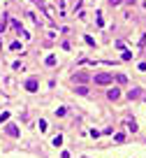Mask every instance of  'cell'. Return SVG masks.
Here are the masks:
<instances>
[{"mask_svg": "<svg viewBox=\"0 0 146 158\" xmlns=\"http://www.w3.org/2000/svg\"><path fill=\"white\" fill-rule=\"evenodd\" d=\"M111 81H114L111 74H95V84H100V86H107V84H111Z\"/></svg>", "mask_w": 146, "mask_h": 158, "instance_id": "1", "label": "cell"}, {"mask_svg": "<svg viewBox=\"0 0 146 158\" xmlns=\"http://www.w3.org/2000/svg\"><path fill=\"white\" fill-rule=\"evenodd\" d=\"M26 91H30V93L37 91V81H35V79H28V81H26Z\"/></svg>", "mask_w": 146, "mask_h": 158, "instance_id": "2", "label": "cell"}, {"mask_svg": "<svg viewBox=\"0 0 146 158\" xmlns=\"http://www.w3.org/2000/svg\"><path fill=\"white\" fill-rule=\"evenodd\" d=\"M7 132H9V135H14V137H16V135H19V128H16V126H7Z\"/></svg>", "mask_w": 146, "mask_h": 158, "instance_id": "3", "label": "cell"}, {"mask_svg": "<svg viewBox=\"0 0 146 158\" xmlns=\"http://www.w3.org/2000/svg\"><path fill=\"white\" fill-rule=\"evenodd\" d=\"M118 95H121V93H118V91H116V89H114V91H109V100H116V98H118Z\"/></svg>", "mask_w": 146, "mask_h": 158, "instance_id": "4", "label": "cell"}, {"mask_svg": "<svg viewBox=\"0 0 146 158\" xmlns=\"http://www.w3.org/2000/svg\"><path fill=\"white\" fill-rule=\"evenodd\" d=\"M116 81H118V84H125L128 79H125V74H116Z\"/></svg>", "mask_w": 146, "mask_h": 158, "instance_id": "5", "label": "cell"}, {"mask_svg": "<svg viewBox=\"0 0 146 158\" xmlns=\"http://www.w3.org/2000/svg\"><path fill=\"white\" fill-rule=\"evenodd\" d=\"M54 144H56V147H60V144H63V137H60V135H56V137H54Z\"/></svg>", "mask_w": 146, "mask_h": 158, "instance_id": "6", "label": "cell"}]
</instances>
